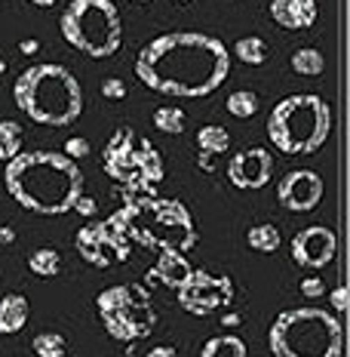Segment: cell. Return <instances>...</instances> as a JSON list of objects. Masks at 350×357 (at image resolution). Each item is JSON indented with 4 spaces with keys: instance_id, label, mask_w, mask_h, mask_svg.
<instances>
[{
    "instance_id": "obj_27",
    "label": "cell",
    "mask_w": 350,
    "mask_h": 357,
    "mask_svg": "<svg viewBox=\"0 0 350 357\" xmlns=\"http://www.w3.org/2000/svg\"><path fill=\"white\" fill-rule=\"evenodd\" d=\"M258 96L252 93V89H237V93H230L228 96V111L234 117H240V121H246V117H252L258 111Z\"/></svg>"
},
{
    "instance_id": "obj_4",
    "label": "cell",
    "mask_w": 350,
    "mask_h": 357,
    "mask_svg": "<svg viewBox=\"0 0 350 357\" xmlns=\"http://www.w3.org/2000/svg\"><path fill=\"white\" fill-rule=\"evenodd\" d=\"M13 99L28 121L43 126H71L83 114L80 80L56 62H40L22 71L13 86Z\"/></svg>"
},
{
    "instance_id": "obj_32",
    "label": "cell",
    "mask_w": 350,
    "mask_h": 357,
    "mask_svg": "<svg viewBox=\"0 0 350 357\" xmlns=\"http://www.w3.org/2000/svg\"><path fill=\"white\" fill-rule=\"evenodd\" d=\"M74 210H77L80 215H95V210H99V204H95V197L80 195V197H77V204H74Z\"/></svg>"
},
{
    "instance_id": "obj_10",
    "label": "cell",
    "mask_w": 350,
    "mask_h": 357,
    "mask_svg": "<svg viewBox=\"0 0 350 357\" xmlns=\"http://www.w3.org/2000/svg\"><path fill=\"white\" fill-rule=\"evenodd\" d=\"M175 296H178V308L182 311H188L193 317H209V314L225 311L234 302L237 289L228 274H212L206 268H191L188 280L175 289Z\"/></svg>"
},
{
    "instance_id": "obj_28",
    "label": "cell",
    "mask_w": 350,
    "mask_h": 357,
    "mask_svg": "<svg viewBox=\"0 0 350 357\" xmlns=\"http://www.w3.org/2000/svg\"><path fill=\"white\" fill-rule=\"evenodd\" d=\"M102 96L111 102H117V99H126V84L120 77H108V80H102Z\"/></svg>"
},
{
    "instance_id": "obj_2",
    "label": "cell",
    "mask_w": 350,
    "mask_h": 357,
    "mask_svg": "<svg viewBox=\"0 0 350 357\" xmlns=\"http://www.w3.org/2000/svg\"><path fill=\"white\" fill-rule=\"evenodd\" d=\"M3 182L10 197L37 215L71 213L83 195V173L65 151H19L6 160Z\"/></svg>"
},
{
    "instance_id": "obj_25",
    "label": "cell",
    "mask_w": 350,
    "mask_h": 357,
    "mask_svg": "<svg viewBox=\"0 0 350 357\" xmlns=\"http://www.w3.org/2000/svg\"><path fill=\"white\" fill-rule=\"evenodd\" d=\"M31 348L37 357H68V339L62 333H37Z\"/></svg>"
},
{
    "instance_id": "obj_18",
    "label": "cell",
    "mask_w": 350,
    "mask_h": 357,
    "mask_svg": "<svg viewBox=\"0 0 350 357\" xmlns=\"http://www.w3.org/2000/svg\"><path fill=\"white\" fill-rule=\"evenodd\" d=\"M246 354H249V348H246V342L240 336H234V333L212 336L203 345V351H200V357H246Z\"/></svg>"
},
{
    "instance_id": "obj_39",
    "label": "cell",
    "mask_w": 350,
    "mask_h": 357,
    "mask_svg": "<svg viewBox=\"0 0 350 357\" xmlns=\"http://www.w3.org/2000/svg\"><path fill=\"white\" fill-rule=\"evenodd\" d=\"M132 3H151V0H132Z\"/></svg>"
},
{
    "instance_id": "obj_7",
    "label": "cell",
    "mask_w": 350,
    "mask_h": 357,
    "mask_svg": "<svg viewBox=\"0 0 350 357\" xmlns=\"http://www.w3.org/2000/svg\"><path fill=\"white\" fill-rule=\"evenodd\" d=\"M58 28L65 40L89 59H111L123 43V19L114 0H71Z\"/></svg>"
},
{
    "instance_id": "obj_17",
    "label": "cell",
    "mask_w": 350,
    "mask_h": 357,
    "mask_svg": "<svg viewBox=\"0 0 350 357\" xmlns=\"http://www.w3.org/2000/svg\"><path fill=\"white\" fill-rule=\"evenodd\" d=\"M28 324V299L22 293H6L0 299V336L22 333Z\"/></svg>"
},
{
    "instance_id": "obj_24",
    "label": "cell",
    "mask_w": 350,
    "mask_h": 357,
    "mask_svg": "<svg viewBox=\"0 0 350 357\" xmlns=\"http://www.w3.org/2000/svg\"><path fill=\"white\" fill-rule=\"evenodd\" d=\"M22 142H25V136H22V126L16 121H0V160H13L16 154L22 151Z\"/></svg>"
},
{
    "instance_id": "obj_11",
    "label": "cell",
    "mask_w": 350,
    "mask_h": 357,
    "mask_svg": "<svg viewBox=\"0 0 350 357\" xmlns=\"http://www.w3.org/2000/svg\"><path fill=\"white\" fill-rule=\"evenodd\" d=\"M77 252L86 265L95 268H114L123 265L132 256V241L114 219L108 222H89L77 231Z\"/></svg>"
},
{
    "instance_id": "obj_29",
    "label": "cell",
    "mask_w": 350,
    "mask_h": 357,
    "mask_svg": "<svg viewBox=\"0 0 350 357\" xmlns=\"http://www.w3.org/2000/svg\"><path fill=\"white\" fill-rule=\"evenodd\" d=\"M65 154H68L71 160H80V158H89V142L83 136H71L68 142H65Z\"/></svg>"
},
{
    "instance_id": "obj_36",
    "label": "cell",
    "mask_w": 350,
    "mask_h": 357,
    "mask_svg": "<svg viewBox=\"0 0 350 357\" xmlns=\"http://www.w3.org/2000/svg\"><path fill=\"white\" fill-rule=\"evenodd\" d=\"M28 3L40 6V10H49V6H56V3H58V0H28Z\"/></svg>"
},
{
    "instance_id": "obj_21",
    "label": "cell",
    "mask_w": 350,
    "mask_h": 357,
    "mask_svg": "<svg viewBox=\"0 0 350 357\" xmlns=\"http://www.w3.org/2000/svg\"><path fill=\"white\" fill-rule=\"evenodd\" d=\"M28 268H31L37 278H58L62 274V256L53 247H40L28 256Z\"/></svg>"
},
{
    "instance_id": "obj_15",
    "label": "cell",
    "mask_w": 350,
    "mask_h": 357,
    "mask_svg": "<svg viewBox=\"0 0 350 357\" xmlns=\"http://www.w3.org/2000/svg\"><path fill=\"white\" fill-rule=\"evenodd\" d=\"M317 0H271V19L286 31H304L317 25Z\"/></svg>"
},
{
    "instance_id": "obj_12",
    "label": "cell",
    "mask_w": 350,
    "mask_h": 357,
    "mask_svg": "<svg viewBox=\"0 0 350 357\" xmlns=\"http://www.w3.org/2000/svg\"><path fill=\"white\" fill-rule=\"evenodd\" d=\"M323 191H326V185L319 178V173H314V169H292V173H286L280 178L277 200L289 213H310L319 206Z\"/></svg>"
},
{
    "instance_id": "obj_14",
    "label": "cell",
    "mask_w": 350,
    "mask_h": 357,
    "mask_svg": "<svg viewBox=\"0 0 350 357\" xmlns=\"http://www.w3.org/2000/svg\"><path fill=\"white\" fill-rule=\"evenodd\" d=\"M273 176V158L267 148H243L237 151L228 163V178L234 188H243V191H258L271 182Z\"/></svg>"
},
{
    "instance_id": "obj_26",
    "label": "cell",
    "mask_w": 350,
    "mask_h": 357,
    "mask_svg": "<svg viewBox=\"0 0 350 357\" xmlns=\"http://www.w3.org/2000/svg\"><path fill=\"white\" fill-rule=\"evenodd\" d=\"M154 126H157L160 132H166V136H178V132H184V111L163 105L154 111Z\"/></svg>"
},
{
    "instance_id": "obj_9",
    "label": "cell",
    "mask_w": 350,
    "mask_h": 357,
    "mask_svg": "<svg viewBox=\"0 0 350 357\" xmlns=\"http://www.w3.org/2000/svg\"><path fill=\"white\" fill-rule=\"evenodd\" d=\"M95 308H99L108 336L126 342V345L148 339L157 326V308L151 302V293L141 284H120L102 289Z\"/></svg>"
},
{
    "instance_id": "obj_13",
    "label": "cell",
    "mask_w": 350,
    "mask_h": 357,
    "mask_svg": "<svg viewBox=\"0 0 350 357\" xmlns=\"http://www.w3.org/2000/svg\"><path fill=\"white\" fill-rule=\"evenodd\" d=\"M335 250H338V237L326 225L301 228L292 237V262L308 268V271H319V268L332 265Z\"/></svg>"
},
{
    "instance_id": "obj_40",
    "label": "cell",
    "mask_w": 350,
    "mask_h": 357,
    "mask_svg": "<svg viewBox=\"0 0 350 357\" xmlns=\"http://www.w3.org/2000/svg\"><path fill=\"white\" fill-rule=\"evenodd\" d=\"M175 3H188V0H175Z\"/></svg>"
},
{
    "instance_id": "obj_19",
    "label": "cell",
    "mask_w": 350,
    "mask_h": 357,
    "mask_svg": "<svg viewBox=\"0 0 350 357\" xmlns=\"http://www.w3.org/2000/svg\"><path fill=\"white\" fill-rule=\"evenodd\" d=\"M197 148H200V154H212V158H218V154H225L230 148V132L218 123H206L203 130L197 132Z\"/></svg>"
},
{
    "instance_id": "obj_31",
    "label": "cell",
    "mask_w": 350,
    "mask_h": 357,
    "mask_svg": "<svg viewBox=\"0 0 350 357\" xmlns=\"http://www.w3.org/2000/svg\"><path fill=\"white\" fill-rule=\"evenodd\" d=\"M329 302H332V308L338 311L341 317H344V314H347V287H344V284L335 287L332 293H329Z\"/></svg>"
},
{
    "instance_id": "obj_8",
    "label": "cell",
    "mask_w": 350,
    "mask_h": 357,
    "mask_svg": "<svg viewBox=\"0 0 350 357\" xmlns=\"http://www.w3.org/2000/svg\"><path fill=\"white\" fill-rule=\"evenodd\" d=\"M105 173L129 191H154L163 182V158L151 139L138 136L132 126H120L102 151Z\"/></svg>"
},
{
    "instance_id": "obj_38",
    "label": "cell",
    "mask_w": 350,
    "mask_h": 357,
    "mask_svg": "<svg viewBox=\"0 0 350 357\" xmlns=\"http://www.w3.org/2000/svg\"><path fill=\"white\" fill-rule=\"evenodd\" d=\"M3 74H6V59L0 56V77H3Z\"/></svg>"
},
{
    "instance_id": "obj_1",
    "label": "cell",
    "mask_w": 350,
    "mask_h": 357,
    "mask_svg": "<svg viewBox=\"0 0 350 357\" xmlns=\"http://www.w3.org/2000/svg\"><path fill=\"white\" fill-rule=\"evenodd\" d=\"M230 53L212 34L173 31L154 37L136 56V77L173 99H203L228 80Z\"/></svg>"
},
{
    "instance_id": "obj_23",
    "label": "cell",
    "mask_w": 350,
    "mask_h": 357,
    "mask_svg": "<svg viewBox=\"0 0 350 357\" xmlns=\"http://www.w3.org/2000/svg\"><path fill=\"white\" fill-rule=\"evenodd\" d=\"M234 53L243 65H264L267 62V43L262 37L249 34V37H240V40L234 43Z\"/></svg>"
},
{
    "instance_id": "obj_30",
    "label": "cell",
    "mask_w": 350,
    "mask_h": 357,
    "mask_svg": "<svg viewBox=\"0 0 350 357\" xmlns=\"http://www.w3.org/2000/svg\"><path fill=\"white\" fill-rule=\"evenodd\" d=\"M298 289H301L304 299H319V296L326 293V284H323L319 278H314V274H310V278L301 280V287H298Z\"/></svg>"
},
{
    "instance_id": "obj_33",
    "label": "cell",
    "mask_w": 350,
    "mask_h": 357,
    "mask_svg": "<svg viewBox=\"0 0 350 357\" xmlns=\"http://www.w3.org/2000/svg\"><path fill=\"white\" fill-rule=\"evenodd\" d=\"M37 50H40V40H37V37H28V40L19 43V53H22V56H34Z\"/></svg>"
},
{
    "instance_id": "obj_41",
    "label": "cell",
    "mask_w": 350,
    "mask_h": 357,
    "mask_svg": "<svg viewBox=\"0 0 350 357\" xmlns=\"http://www.w3.org/2000/svg\"><path fill=\"white\" fill-rule=\"evenodd\" d=\"M341 357H344V354H341Z\"/></svg>"
},
{
    "instance_id": "obj_35",
    "label": "cell",
    "mask_w": 350,
    "mask_h": 357,
    "mask_svg": "<svg viewBox=\"0 0 350 357\" xmlns=\"http://www.w3.org/2000/svg\"><path fill=\"white\" fill-rule=\"evenodd\" d=\"M13 241H16V231H13L10 225H3V228H0V247H10Z\"/></svg>"
},
{
    "instance_id": "obj_5",
    "label": "cell",
    "mask_w": 350,
    "mask_h": 357,
    "mask_svg": "<svg viewBox=\"0 0 350 357\" xmlns=\"http://www.w3.org/2000/svg\"><path fill=\"white\" fill-rule=\"evenodd\" d=\"M267 348L273 357H341L344 354V326L323 308H289L277 314Z\"/></svg>"
},
{
    "instance_id": "obj_37",
    "label": "cell",
    "mask_w": 350,
    "mask_h": 357,
    "mask_svg": "<svg viewBox=\"0 0 350 357\" xmlns=\"http://www.w3.org/2000/svg\"><path fill=\"white\" fill-rule=\"evenodd\" d=\"M225 324H228V326H234V324H240V317H237V314H228V317H225Z\"/></svg>"
},
{
    "instance_id": "obj_16",
    "label": "cell",
    "mask_w": 350,
    "mask_h": 357,
    "mask_svg": "<svg viewBox=\"0 0 350 357\" xmlns=\"http://www.w3.org/2000/svg\"><path fill=\"white\" fill-rule=\"evenodd\" d=\"M191 274V262L184 259V252L178 250H163L160 259L151 265V271H148V280H154V284H163L169 289H178L188 280Z\"/></svg>"
},
{
    "instance_id": "obj_6",
    "label": "cell",
    "mask_w": 350,
    "mask_h": 357,
    "mask_svg": "<svg viewBox=\"0 0 350 357\" xmlns=\"http://www.w3.org/2000/svg\"><path fill=\"white\" fill-rule=\"evenodd\" d=\"M332 132V108L317 93H298L277 102L267 117V139L277 151L298 158L314 154L326 145Z\"/></svg>"
},
{
    "instance_id": "obj_34",
    "label": "cell",
    "mask_w": 350,
    "mask_h": 357,
    "mask_svg": "<svg viewBox=\"0 0 350 357\" xmlns=\"http://www.w3.org/2000/svg\"><path fill=\"white\" fill-rule=\"evenodd\" d=\"M145 357H178V351L173 345H157V348H151Z\"/></svg>"
},
{
    "instance_id": "obj_20",
    "label": "cell",
    "mask_w": 350,
    "mask_h": 357,
    "mask_svg": "<svg viewBox=\"0 0 350 357\" xmlns=\"http://www.w3.org/2000/svg\"><path fill=\"white\" fill-rule=\"evenodd\" d=\"M246 243H249L255 252H277L283 237L277 231V225H271V222H262V225H252L249 231H246Z\"/></svg>"
},
{
    "instance_id": "obj_22",
    "label": "cell",
    "mask_w": 350,
    "mask_h": 357,
    "mask_svg": "<svg viewBox=\"0 0 350 357\" xmlns=\"http://www.w3.org/2000/svg\"><path fill=\"white\" fill-rule=\"evenodd\" d=\"M326 68V59L317 47H301L292 53V71L301 74V77H319Z\"/></svg>"
},
{
    "instance_id": "obj_3",
    "label": "cell",
    "mask_w": 350,
    "mask_h": 357,
    "mask_svg": "<svg viewBox=\"0 0 350 357\" xmlns=\"http://www.w3.org/2000/svg\"><path fill=\"white\" fill-rule=\"evenodd\" d=\"M111 219L123 228L132 243H141L145 250L154 252H188L200 241L188 206L175 197H157L154 191L123 188V206Z\"/></svg>"
}]
</instances>
